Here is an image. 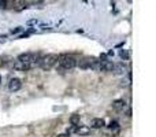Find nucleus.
Segmentation results:
<instances>
[{
	"label": "nucleus",
	"instance_id": "nucleus-1",
	"mask_svg": "<svg viewBox=\"0 0 156 137\" xmlns=\"http://www.w3.org/2000/svg\"><path fill=\"white\" fill-rule=\"evenodd\" d=\"M58 63L62 70H71V68H74L75 66H77V59L73 55L63 54V55L58 56Z\"/></svg>",
	"mask_w": 156,
	"mask_h": 137
},
{
	"label": "nucleus",
	"instance_id": "nucleus-2",
	"mask_svg": "<svg viewBox=\"0 0 156 137\" xmlns=\"http://www.w3.org/2000/svg\"><path fill=\"white\" fill-rule=\"evenodd\" d=\"M56 63H58V55H56V54H48V55L42 56V58L40 59L39 66L42 70H49V68H52Z\"/></svg>",
	"mask_w": 156,
	"mask_h": 137
},
{
	"label": "nucleus",
	"instance_id": "nucleus-3",
	"mask_svg": "<svg viewBox=\"0 0 156 137\" xmlns=\"http://www.w3.org/2000/svg\"><path fill=\"white\" fill-rule=\"evenodd\" d=\"M32 67H33V65L30 62H22V60H18V59L14 63V68L18 70V71H26V70H29Z\"/></svg>",
	"mask_w": 156,
	"mask_h": 137
},
{
	"label": "nucleus",
	"instance_id": "nucleus-4",
	"mask_svg": "<svg viewBox=\"0 0 156 137\" xmlns=\"http://www.w3.org/2000/svg\"><path fill=\"white\" fill-rule=\"evenodd\" d=\"M21 86H22V81L19 78H11L10 82H8V91H11V92L19 91Z\"/></svg>",
	"mask_w": 156,
	"mask_h": 137
},
{
	"label": "nucleus",
	"instance_id": "nucleus-5",
	"mask_svg": "<svg viewBox=\"0 0 156 137\" xmlns=\"http://www.w3.org/2000/svg\"><path fill=\"white\" fill-rule=\"evenodd\" d=\"M105 126V121L103 118H93L91 121V127L92 129H101Z\"/></svg>",
	"mask_w": 156,
	"mask_h": 137
},
{
	"label": "nucleus",
	"instance_id": "nucleus-6",
	"mask_svg": "<svg viewBox=\"0 0 156 137\" xmlns=\"http://www.w3.org/2000/svg\"><path fill=\"white\" fill-rule=\"evenodd\" d=\"M75 133L79 134V136H88L89 133H91V127L89 126H84V125H77L75 126Z\"/></svg>",
	"mask_w": 156,
	"mask_h": 137
},
{
	"label": "nucleus",
	"instance_id": "nucleus-7",
	"mask_svg": "<svg viewBox=\"0 0 156 137\" xmlns=\"http://www.w3.org/2000/svg\"><path fill=\"white\" fill-rule=\"evenodd\" d=\"M114 63L105 59V60H100V71H111V68H112Z\"/></svg>",
	"mask_w": 156,
	"mask_h": 137
},
{
	"label": "nucleus",
	"instance_id": "nucleus-8",
	"mask_svg": "<svg viewBox=\"0 0 156 137\" xmlns=\"http://www.w3.org/2000/svg\"><path fill=\"white\" fill-rule=\"evenodd\" d=\"M112 108L115 111H123L126 108V101L125 100H115L112 103Z\"/></svg>",
	"mask_w": 156,
	"mask_h": 137
},
{
	"label": "nucleus",
	"instance_id": "nucleus-9",
	"mask_svg": "<svg viewBox=\"0 0 156 137\" xmlns=\"http://www.w3.org/2000/svg\"><path fill=\"white\" fill-rule=\"evenodd\" d=\"M125 70H126V67H125L123 63H117V65L114 63L112 68H111V71L114 74H122V73H125Z\"/></svg>",
	"mask_w": 156,
	"mask_h": 137
},
{
	"label": "nucleus",
	"instance_id": "nucleus-10",
	"mask_svg": "<svg viewBox=\"0 0 156 137\" xmlns=\"http://www.w3.org/2000/svg\"><path fill=\"white\" fill-rule=\"evenodd\" d=\"M77 66L79 68H82V70L89 68V66H91V58H84V59H81L79 62L77 60Z\"/></svg>",
	"mask_w": 156,
	"mask_h": 137
},
{
	"label": "nucleus",
	"instance_id": "nucleus-11",
	"mask_svg": "<svg viewBox=\"0 0 156 137\" xmlns=\"http://www.w3.org/2000/svg\"><path fill=\"white\" fill-rule=\"evenodd\" d=\"M79 115L78 114H74V115H71V118H70V124L73 125V126H77V125H79Z\"/></svg>",
	"mask_w": 156,
	"mask_h": 137
},
{
	"label": "nucleus",
	"instance_id": "nucleus-12",
	"mask_svg": "<svg viewBox=\"0 0 156 137\" xmlns=\"http://www.w3.org/2000/svg\"><path fill=\"white\" fill-rule=\"evenodd\" d=\"M111 129V130L114 132V133H117V132H119V124H118L117 121H114V122H111L110 124V126H108Z\"/></svg>",
	"mask_w": 156,
	"mask_h": 137
},
{
	"label": "nucleus",
	"instance_id": "nucleus-13",
	"mask_svg": "<svg viewBox=\"0 0 156 137\" xmlns=\"http://www.w3.org/2000/svg\"><path fill=\"white\" fill-rule=\"evenodd\" d=\"M16 6L18 7H15V10L16 11H21V10H23V8H26V1L25 0H21V1H18V4H16Z\"/></svg>",
	"mask_w": 156,
	"mask_h": 137
},
{
	"label": "nucleus",
	"instance_id": "nucleus-14",
	"mask_svg": "<svg viewBox=\"0 0 156 137\" xmlns=\"http://www.w3.org/2000/svg\"><path fill=\"white\" fill-rule=\"evenodd\" d=\"M119 56L123 59V60H126V59L129 58V54H127L126 49H120V51H119Z\"/></svg>",
	"mask_w": 156,
	"mask_h": 137
},
{
	"label": "nucleus",
	"instance_id": "nucleus-15",
	"mask_svg": "<svg viewBox=\"0 0 156 137\" xmlns=\"http://www.w3.org/2000/svg\"><path fill=\"white\" fill-rule=\"evenodd\" d=\"M21 29H22V28H16V29H13V32H11V33H13V34H15V33H19Z\"/></svg>",
	"mask_w": 156,
	"mask_h": 137
},
{
	"label": "nucleus",
	"instance_id": "nucleus-16",
	"mask_svg": "<svg viewBox=\"0 0 156 137\" xmlns=\"http://www.w3.org/2000/svg\"><path fill=\"white\" fill-rule=\"evenodd\" d=\"M58 137H70V133H62V134H59Z\"/></svg>",
	"mask_w": 156,
	"mask_h": 137
},
{
	"label": "nucleus",
	"instance_id": "nucleus-17",
	"mask_svg": "<svg viewBox=\"0 0 156 137\" xmlns=\"http://www.w3.org/2000/svg\"><path fill=\"white\" fill-rule=\"evenodd\" d=\"M32 1H33V3H41L42 0H32Z\"/></svg>",
	"mask_w": 156,
	"mask_h": 137
},
{
	"label": "nucleus",
	"instance_id": "nucleus-18",
	"mask_svg": "<svg viewBox=\"0 0 156 137\" xmlns=\"http://www.w3.org/2000/svg\"><path fill=\"white\" fill-rule=\"evenodd\" d=\"M0 82H1V77H0Z\"/></svg>",
	"mask_w": 156,
	"mask_h": 137
}]
</instances>
